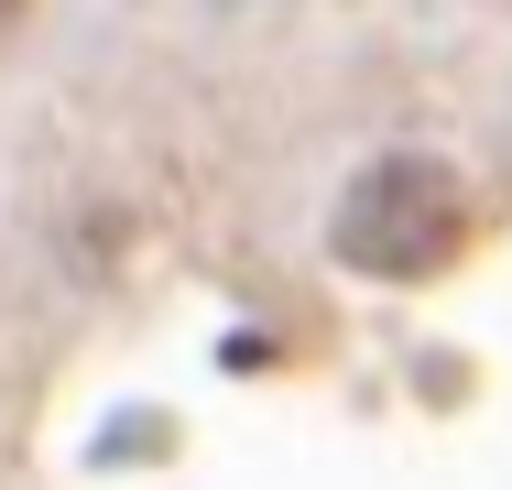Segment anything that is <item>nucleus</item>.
I'll return each mask as SVG.
<instances>
[{
  "instance_id": "f257e3e1",
  "label": "nucleus",
  "mask_w": 512,
  "mask_h": 490,
  "mask_svg": "<svg viewBox=\"0 0 512 490\" xmlns=\"http://www.w3.org/2000/svg\"><path fill=\"white\" fill-rule=\"evenodd\" d=\"M469 251V186L436 153H382L338 196V262L371 284H425Z\"/></svg>"
},
{
  "instance_id": "f03ea898",
  "label": "nucleus",
  "mask_w": 512,
  "mask_h": 490,
  "mask_svg": "<svg viewBox=\"0 0 512 490\" xmlns=\"http://www.w3.org/2000/svg\"><path fill=\"white\" fill-rule=\"evenodd\" d=\"M11 22H22V0H0V33H11Z\"/></svg>"
}]
</instances>
